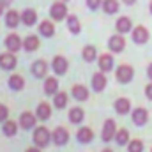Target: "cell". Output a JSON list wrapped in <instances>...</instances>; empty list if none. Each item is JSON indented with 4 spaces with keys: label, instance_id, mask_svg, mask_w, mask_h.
<instances>
[{
    "label": "cell",
    "instance_id": "cell-1",
    "mask_svg": "<svg viewBox=\"0 0 152 152\" xmlns=\"http://www.w3.org/2000/svg\"><path fill=\"white\" fill-rule=\"evenodd\" d=\"M50 138H51V134H50V131L46 127H37L36 133H34V142L39 147H46L50 143Z\"/></svg>",
    "mask_w": 152,
    "mask_h": 152
},
{
    "label": "cell",
    "instance_id": "cell-2",
    "mask_svg": "<svg viewBox=\"0 0 152 152\" xmlns=\"http://www.w3.org/2000/svg\"><path fill=\"white\" fill-rule=\"evenodd\" d=\"M133 67H129V66H118V69H117V80L120 81V83H129L131 81V78H133Z\"/></svg>",
    "mask_w": 152,
    "mask_h": 152
},
{
    "label": "cell",
    "instance_id": "cell-3",
    "mask_svg": "<svg viewBox=\"0 0 152 152\" xmlns=\"http://www.w3.org/2000/svg\"><path fill=\"white\" fill-rule=\"evenodd\" d=\"M51 18L53 20H64L66 16H67V7H66V4H62V2H55L53 5H51Z\"/></svg>",
    "mask_w": 152,
    "mask_h": 152
},
{
    "label": "cell",
    "instance_id": "cell-4",
    "mask_svg": "<svg viewBox=\"0 0 152 152\" xmlns=\"http://www.w3.org/2000/svg\"><path fill=\"white\" fill-rule=\"evenodd\" d=\"M115 134H117L115 122L112 120V118H108V120L104 122V126H103V133H101V136H103V140H104V142H110Z\"/></svg>",
    "mask_w": 152,
    "mask_h": 152
},
{
    "label": "cell",
    "instance_id": "cell-5",
    "mask_svg": "<svg viewBox=\"0 0 152 152\" xmlns=\"http://www.w3.org/2000/svg\"><path fill=\"white\" fill-rule=\"evenodd\" d=\"M51 138H53V142H55L57 145H64V143H67V140H69V133H67V129H64V127H57L55 133L51 134Z\"/></svg>",
    "mask_w": 152,
    "mask_h": 152
},
{
    "label": "cell",
    "instance_id": "cell-6",
    "mask_svg": "<svg viewBox=\"0 0 152 152\" xmlns=\"http://www.w3.org/2000/svg\"><path fill=\"white\" fill-rule=\"evenodd\" d=\"M14 66H16V57H14L12 53H2V55H0V67H2V69L9 71V69H12Z\"/></svg>",
    "mask_w": 152,
    "mask_h": 152
},
{
    "label": "cell",
    "instance_id": "cell-7",
    "mask_svg": "<svg viewBox=\"0 0 152 152\" xmlns=\"http://www.w3.org/2000/svg\"><path fill=\"white\" fill-rule=\"evenodd\" d=\"M133 41L138 42V44L147 42V41H149V32H147V28H143V27H136V28L133 30Z\"/></svg>",
    "mask_w": 152,
    "mask_h": 152
},
{
    "label": "cell",
    "instance_id": "cell-8",
    "mask_svg": "<svg viewBox=\"0 0 152 152\" xmlns=\"http://www.w3.org/2000/svg\"><path fill=\"white\" fill-rule=\"evenodd\" d=\"M21 39H20V36H16V34H11V36H7V39H5V46L9 48V51H18L20 48H21Z\"/></svg>",
    "mask_w": 152,
    "mask_h": 152
},
{
    "label": "cell",
    "instance_id": "cell-9",
    "mask_svg": "<svg viewBox=\"0 0 152 152\" xmlns=\"http://www.w3.org/2000/svg\"><path fill=\"white\" fill-rule=\"evenodd\" d=\"M110 50L115 51V53H118V51H122L124 48H126V41L122 36H113V37H110Z\"/></svg>",
    "mask_w": 152,
    "mask_h": 152
},
{
    "label": "cell",
    "instance_id": "cell-10",
    "mask_svg": "<svg viewBox=\"0 0 152 152\" xmlns=\"http://www.w3.org/2000/svg\"><path fill=\"white\" fill-rule=\"evenodd\" d=\"M21 21H23L25 25L32 27V25L37 21V14H36V11H34V9H25V11L21 12Z\"/></svg>",
    "mask_w": 152,
    "mask_h": 152
},
{
    "label": "cell",
    "instance_id": "cell-11",
    "mask_svg": "<svg viewBox=\"0 0 152 152\" xmlns=\"http://www.w3.org/2000/svg\"><path fill=\"white\" fill-rule=\"evenodd\" d=\"M53 71L57 75H64L67 71V60L64 57H55L53 58Z\"/></svg>",
    "mask_w": 152,
    "mask_h": 152
},
{
    "label": "cell",
    "instance_id": "cell-12",
    "mask_svg": "<svg viewBox=\"0 0 152 152\" xmlns=\"http://www.w3.org/2000/svg\"><path fill=\"white\" fill-rule=\"evenodd\" d=\"M20 124H21L23 129H30V127L36 126V117L30 113V112H25V113H21V117H20Z\"/></svg>",
    "mask_w": 152,
    "mask_h": 152
},
{
    "label": "cell",
    "instance_id": "cell-13",
    "mask_svg": "<svg viewBox=\"0 0 152 152\" xmlns=\"http://www.w3.org/2000/svg\"><path fill=\"white\" fill-rule=\"evenodd\" d=\"M147 118H149V115H147V110H143V108H136L133 112V122L136 126H143L147 122Z\"/></svg>",
    "mask_w": 152,
    "mask_h": 152
},
{
    "label": "cell",
    "instance_id": "cell-14",
    "mask_svg": "<svg viewBox=\"0 0 152 152\" xmlns=\"http://www.w3.org/2000/svg\"><path fill=\"white\" fill-rule=\"evenodd\" d=\"M46 71H48V66H46L44 60H37V62L32 64V75L36 76V78H42V76L46 75Z\"/></svg>",
    "mask_w": 152,
    "mask_h": 152
},
{
    "label": "cell",
    "instance_id": "cell-15",
    "mask_svg": "<svg viewBox=\"0 0 152 152\" xmlns=\"http://www.w3.org/2000/svg\"><path fill=\"white\" fill-rule=\"evenodd\" d=\"M112 67H113V58H112V55H106V53L101 55V57H99V69L106 73V71H110Z\"/></svg>",
    "mask_w": 152,
    "mask_h": 152
},
{
    "label": "cell",
    "instance_id": "cell-16",
    "mask_svg": "<svg viewBox=\"0 0 152 152\" xmlns=\"http://www.w3.org/2000/svg\"><path fill=\"white\" fill-rule=\"evenodd\" d=\"M78 140H80L81 143H88V142H92V140H94V133H92V129H90V127H81V129L78 131Z\"/></svg>",
    "mask_w": 152,
    "mask_h": 152
},
{
    "label": "cell",
    "instance_id": "cell-17",
    "mask_svg": "<svg viewBox=\"0 0 152 152\" xmlns=\"http://www.w3.org/2000/svg\"><path fill=\"white\" fill-rule=\"evenodd\" d=\"M92 87H94L96 92H101L106 87V78H104V75H101V73L94 75V78H92Z\"/></svg>",
    "mask_w": 152,
    "mask_h": 152
},
{
    "label": "cell",
    "instance_id": "cell-18",
    "mask_svg": "<svg viewBox=\"0 0 152 152\" xmlns=\"http://www.w3.org/2000/svg\"><path fill=\"white\" fill-rule=\"evenodd\" d=\"M129 108H131V104H129V101H127L126 97H118V99L115 101V110H117L120 115L127 113V112H129Z\"/></svg>",
    "mask_w": 152,
    "mask_h": 152
},
{
    "label": "cell",
    "instance_id": "cell-19",
    "mask_svg": "<svg viewBox=\"0 0 152 152\" xmlns=\"http://www.w3.org/2000/svg\"><path fill=\"white\" fill-rule=\"evenodd\" d=\"M9 87H11L12 90H21V88L25 87V80L20 75H12L9 78Z\"/></svg>",
    "mask_w": 152,
    "mask_h": 152
},
{
    "label": "cell",
    "instance_id": "cell-20",
    "mask_svg": "<svg viewBox=\"0 0 152 152\" xmlns=\"http://www.w3.org/2000/svg\"><path fill=\"white\" fill-rule=\"evenodd\" d=\"M115 27H117V30H118L120 34H126V32H129V30H131V20H129V18H126V16H124V18H118Z\"/></svg>",
    "mask_w": 152,
    "mask_h": 152
},
{
    "label": "cell",
    "instance_id": "cell-21",
    "mask_svg": "<svg viewBox=\"0 0 152 152\" xmlns=\"http://www.w3.org/2000/svg\"><path fill=\"white\" fill-rule=\"evenodd\" d=\"M39 32L44 36V37H51L53 34H55V27H53V23L51 21H42L41 23V27H39Z\"/></svg>",
    "mask_w": 152,
    "mask_h": 152
},
{
    "label": "cell",
    "instance_id": "cell-22",
    "mask_svg": "<svg viewBox=\"0 0 152 152\" xmlns=\"http://www.w3.org/2000/svg\"><path fill=\"white\" fill-rule=\"evenodd\" d=\"M73 96H75V99H78V101H85L88 97V90L83 85H75L73 87Z\"/></svg>",
    "mask_w": 152,
    "mask_h": 152
},
{
    "label": "cell",
    "instance_id": "cell-23",
    "mask_svg": "<svg viewBox=\"0 0 152 152\" xmlns=\"http://www.w3.org/2000/svg\"><path fill=\"white\" fill-rule=\"evenodd\" d=\"M50 115H51V106L48 103H41L37 106V118L46 120V118H50Z\"/></svg>",
    "mask_w": 152,
    "mask_h": 152
},
{
    "label": "cell",
    "instance_id": "cell-24",
    "mask_svg": "<svg viewBox=\"0 0 152 152\" xmlns=\"http://www.w3.org/2000/svg\"><path fill=\"white\" fill-rule=\"evenodd\" d=\"M23 48L27 50V51H34V50H37L39 48V39L36 36H28V37L23 41Z\"/></svg>",
    "mask_w": 152,
    "mask_h": 152
},
{
    "label": "cell",
    "instance_id": "cell-25",
    "mask_svg": "<svg viewBox=\"0 0 152 152\" xmlns=\"http://www.w3.org/2000/svg\"><path fill=\"white\" fill-rule=\"evenodd\" d=\"M5 23H7V27L14 28V27L20 23V14H18L16 11H9L7 16H5Z\"/></svg>",
    "mask_w": 152,
    "mask_h": 152
},
{
    "label": "cell",
    "instance_id": "cell-26",
    "mask_svg": "<svg viewBox=\"0 0 152 152\" xmlns=\"http://www.w3.org/2000/svg\"><path fill=\"white\" fill-rule=\"evenodd\" d=\"M57 88H58V81L55 78H48L44 81V92L46 94H57Z\"/></svg>",
    "mask_w": 152,
    "mask_h": 152
},
{
    "label": "cell",
    "instance_id": "cell-27",
    "mask_svg": "<svg viewBox=\"0 0 152 152\" xmlns=\"http://www.w3.org/2000/svg\"><path fill=\"white\" fill-rule=\"evenodd\" d=\"M69 120H71L73 124H80V122L83 120V110H81V108H73V110L69 112Z\"/></svg>",
    "mask_w": 152,
    "mask_h": 152
},
{
    "label": "cell",
    "instance_id": "cell-28",
    "mask_svg": "<svg viewBox=\"0 0 152 152\" xmlns=\"http://www.w3.org/2000/svg\"><path fill=\"white\" fill-rule=\"evenodd\" d=\"M103 9H104V12L113 14V12H117V11H118V2H117V0H104Z\"/></svg>",
    "mask_w": 152,
    "mask_h": 152
},
{
    "label": "cell",
    "instance_id": "cell-29",
    "mask_svg": "<svg viewBox=\"0 0 152 152\" xmlns=\"http://www.w3.org/2000/svg\"><path fill=\"white\" fill-rule=\"evenodd\" d=\"M16 131H18L16 122L7 120V122H5V126H4V134H5V136H14V134H16Z\"/></svg>",
    "mask_w": 152,
    "mask_h": 152
},
{
    "label": "cell",
    "instance_id": "cell-30",
    "mask_svg": "<svg viewBox=\"0 0 152 152\" xmlns=\"http://www.w3.org/2000/svg\"><path fill=\"white\" fill-rule=\"evenodd\" d=\"M96 48L94 46H85L83 48V58L87 60V62H92V60H96Z\"/></svg>",
    "mask_w": 152,
    "mask_h": 152
},
{
    "label": "cell",
    "instance_id": "cell-31",
    "mask_svg": "<svg viewBox=\"0 0 152 152\" xmlns=\"http://www.w3.org/2000/svg\"><path fill=\"white\" fill-rule=\"evenodd\" d=\"M127 140H129V133H127L126 129L117 131V134H115V142H117L118 145H126V143H127Z\"/></svg>",
    "mask_w": 152,
    "mask_h": 152
},
{
    "label": "cell",
    "instance_id": "cell-32",
    "mask_svg": "<svg viewBox=\"0 0 152 152\" xmlns=\"http://www.w3.org/2000/svg\"><path fill=\"white\" fill-rule=\"evenodd\" d=\"M67 27H69V30H71L73 34H78L80 28H81V27H80V21H78L76 16H69V18H67Z\"/></svg>",
    "mask_w": 152,
    "mask_h": 152
},
{
    "label": "cell",
    "instance_id": "cell-33",
    "mask_svg": "<svg viewBox=\"0 0 152 152\" xmlns=\"http://www.w3.org/2000/svg\"><path fill=\"white\" fill-rule=\"evenodd\" d=\"M66 104H67V96H66L64 92L55 94V106H57V108H64Z\"/></svg>",
    "mask_w": 152,
    "mask_h": 152
},
{
    "label": "cell",
    "instance_id": "cell-34",
    "mask_svg": "<svg viewBox=\"0 0 152 152\" xmlns=\"http://www.w3.org/2000/svg\"><path fill=\"white\" fill-rule=\"evenodd\" d=\"M127 151L129 152H142L143 151V143L140 140H133L129 145H127Z\"/></svg>",
    "mask_w": 152,
    "mask_h": 152
},
{
    "label": "cell",
    "instance_id": "cell-35",
    "mask_svg": "<svg viewBox=\"0 0 152 152\" xmlns=\"http://www.w3.org/2000/svg\"><path fill=\"white\" fill-rule=\"evenodd\" d=\"M7 115H9V110H7V106L0 104V122H4V120L7 118Z\"/></svg>",
    "mask_w": 152,
    "mask_h": 152
},
{
    "label": "cell",
    "instance_id": "cell-36",
    "mask_svg": "<svg viewBox=\"0 0 152 152\" xmlns=\"http://www.w3.org/2000/svg\"><path fill=\"white\" fill-rule=\"evenodd\" d=\"M87 5H88L90 9H97V7L101 5V0H87Z\"/></svg>",
    "mask_w": 152,
    "mask_h": 152
},
{
    "label": "cell",
    "instance_id": "cell-37",
    "mask_svg": "<svg viewBox=\"0 0 152 152\" xmlns=\"http://www.w3.org/2000/svg\"><path fill=\"white\" fill-rule=\"evenodd\" d=\"M145 96H147L149 99H152V83L151 85H147V88H145Z\"/></svg>",
    "mask_w": 152,
    "mask_h": 152
},
{
    "label": "cell",
    "instance_id": "cell-38",
    "mask_svg": "<svg viewBox=\"0 0 152 152\" xmlns=\"http://www.w3.org/2000/svg\"><path fill=\"white\" fill-rule=\"evenodd\" d=\"M147 73H149V76H151V80H152V64L149 66V69H147Z\"/></svg>",
    "mask_w": 152,
    "mask_h": 152
},
{
    "label": "cell",
    "instance_id": "cell-39",
    "mask_svg": "<svg viewBox=\"0 0 152 152\" xmlns=\"http://www.w3.org/2000/svg\"><path fill=\"white\" fill-rule=\"evenodd\" d=\"M0 2H2L4 5H9V4H11V0H0Z\"/></svg>",
    "mask_w": 152,
    "mask_h": 152
},
{
    "label": "cell",
    "instance_id": "cell-40",
    "mask_svg": "<svg viewBox=\"0 0 152 152\" xmlns=\"http://www.w3.org/2000/svg\"><path fill=\"white\" fill-rule=\"evenodd\" d=\"M124 2H126V4H129V5H131V4H134V2H136V0H124Z\"/></svg>",
    "mask_w": 152,
    "mask_h": 152
},
{
    "label": "cell",
    "instance_id": "cell-41",
    "mask_svg": "<svg viewBox=\"0 0 152 152\" xmlns=\"http://www.w3.org/2000/svg\"><path fill=\"white\" fill-rule=\"evenodd\" d=\"M27 152H41V151H39V149H28Z\"/></svg>",
    "mask_w": 152,
    "mask_h": 152
},
{
    "label": "cell",
    "instance_id": "cell-42",
    "mask_svg": "<svg viewBox=\"0 0 152 152\" xmlns=\"http://www.w3.org/2000/svg\"><path fill=\"white\" fill-rule=\"evenodd\" d=\"M2 11H4V4L0 2V14H2Z\"/></svg>",
    "mask_w": 152,
    "mask_h": 152
},
{
    "label": "cell",
    "instance_id": "cell-43",
    "mask_svg": "<svg viewBox=\"0 0 152 152\" xmlns=\"http://www.w3.org/2000/svg\"><path fill=\"white\" fill-rule=\"evenodd\" d=\"M103 152H112V151H110V149H106V151H103Z\"/></svg>",
    "mask_w": 152,
    "mask_h": 152
},
{
    "label": "cell",
    "instance_id": "cell-44",
    "mask_svg": "<svg viewBox=\"0 0 152 152\" xmlns=\"http://www.w3.org/2000/svg\"><path fill=\"white\" fill-rule=\"evenodd\" d=\"M151 12H152V2H151Z\"/></svg>",
    "mask_w": 152,
    "mask_h": 152
},
{
    "label": "cell",
    "instance_id": "cell-45",
    "mask_svg": "<svg viewBox=\"0 0 152 152\" xmlns=\"http://www.w3.org/2000/svg\"><path fill=\"white\" fill-rule=\"evenodd\" d=\"M151 152H152V151H151Z\"/></svg>",
    "mask_w": 152,
    "mask_h": 152
}]
</instances>
